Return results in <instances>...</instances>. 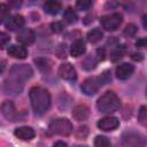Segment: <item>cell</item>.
<instances>
[{
	"mask_svg": "<svg viewBox=\"0 0 147 147\" xmlns=\"http://www.w3.org/2000/svg\"><path fill=\"white\" fill-rule=\"evenodd\" d=\"M30 101L34 113L41 115L45 114L51 106V95L47 90L40 86H34L30 90Z\"/></svg>",
	"mask_w": 147,
	"mask_h": 147,
	"instance_id": "obj_1",
	"label": "cell"
},
{
	"mask_svg": "<svg viewBox=\"0 0 147 147\" xmlns=\"http://www.w3.org/2000/svg\"><path fill=\"white\" fill-rule=\"evenodd\" d=\"M96 107L101 113L110 114L118 110V108L121 107V100L114 92L108 91L99 98L96 102Z\"/></svg>",
	"mask_w": 147,
	"mask_h": 147,
	"instance_id": "obj_2",
	"label": "cell"
},
{
	"mask_svg": "<svg viewBox=\"0 0 147 147\" xmlns=\"http://www.w3.org/2000/svg\"><path fill=\"white\" fill-rule=\"evenodd\" d=\"M48 131L52 134L69 136L72 132V124L68 118H55L49 123Z\"/></svg>",
	"mask_w": 147,
	"mask_h": 147,
	"instance_id": "obj_3",
	"label": "cell"
},
{
	"mask_svg": "<svg viewBox=\"0 0 147 147\" xmlns=\"http://www.w3.org/2000/svg\"><path fill=\"white\" fill-rule=\"evenodd\" d=\"M122 22H123V17L118 13L106 15L100 18V23H101L102 28L107 31H116L119 28V25L122 24Z\"/></svg>",
	"mask_w": 147,
	"mask_h": 147,
	"instance_id": "obj_4",
	"label": "cell"
},
{
	"mask_svg": "<svg viewBox=\"0 0 147 147\" xmlns=\"http://www.w3.org/2000/svg\"><path fill=\"white\" fill-rule=\"evenodd\" d=\"M33 71L30 65L28 64H15L9 70V75L11 78H15L20 82H25L32 76Z\"/></svg>",
	"mask_w": 147,
	"mask_h": 147,
	"instance_id": "obj_5",
	"label": "cell"
},
{
	"mask_svg": "<svg viewBox=\"0 0 147 147\" xmlns=\"http://www.w3.org/2000/svg\"><path fill=\"white\" fill-rule=\"evenodd\" d=\"M103 85L101 77H90L87 79H85V82L82 85V91L86 94V95H93L95 94L99 88Z\"/></svg>",
	"mask_w": 147,
	"mask_h": 147,
	"instance_id": "obj_6",
	"label": "cell"
},
{
	"mask_svg": "<svg viewBox=\"0 0 147 147\" xmlns=\"http://www.w3.org/2000/svg\"><path fill=\"white\" fill-rule=\"evenodd\" d=\"M57 74H59V76H60L62 79L70 80V82L75 80V79L77 78L76 70H75L74 65L70 64V63H62V64L59 67Z\"/></svg>",
	"mask_w": 147,
	"mask_h": 147,
	"instance_id": "obj_7",
	"label": "cell"
},
{
	"mask_svg": "<svg viewBox=\"0 0 147 147\" xmlns=\"http://www.w3.org/2000/svg\"><path fill=\"white\" fill-rule=\"evenodd\" d=\"M123 144L126 146H141L145 145V139L137 132H126L123 134Z\"/></svg>",
	"mask_w": 147,
	"mask_h": 147,
	"instance_id": "obj_8",
	"label": "cell"
},
{
	"mask_svg": "<svg viewBox=\"0 0 147 147\" xmlns=\"http://www.w3.org/2000/svg\"><path fill=\"white\" fill-rule=\"evenodd\" d=\"M119 125V121L114 116H107L98 122V127L102 131H114Z\"/></svg>",
	"mask_w": 147,
	"mask_h": 147,
	"instance_id": "obj_9",
	"label": "cell"
},
{
	"mask_svg": "<svg viewBox=\"0 0 147 147\" xmlns=\"http://www.w3.org/2000/svg\"><path fill=\"white\" fill-rule=\"evenodd\" d=\"M3 87H5V91L9 94H18L23 90V82H20L10 77V79H7L5 82Z\"/></svg>",
	"mask_w": 147,
	"mask_h": 147,
	"instance_id": "obj_10",
	"label": "cell"
},
{
	"mask_svg": "<svg viewBox=\"0 0 147 147\" xmlns=\"http://www.w3.org/2000/svg\"><path fill=\"white\" fill-rule=\"evenodd\" d=\"M134 67L130 63H122L116 68V77L121 80H125L127 78L131 77V75L133 74Z\"/></svg>",
	"mask_w": 147,
	"mask_h": 147,
	"instance_id": "obj_11",
	"label": "cell"
},
{
	"mask_svg": "<svg viewBox=\"0 0 147 147\" xmlns=\"http://www.w3.org/2000/svg\"><path fill=\"white\" fill-rule=\"evenodd\" d=\"M24 17L22 15H14L11 17L8 18V21L6 22V28L10 31H15V30H20L24 26Z\"/></svg>",
	"mask_w": 147,
	"mask_h": 147,
	"instance_id": "obj_12",
	"label": "cell"
},
{
	"mask_svg": "<svg viewBox=\"0 0 147 147\" xmlns=\"http://www.w3.org/2000/svg\"><path fill=\"white\" fill-rule=\"evenodd\" d=\"M16 39H17L18 42H21L23 45H30V44H32L34 41L36 34L31 29H24V30L18 32Z\"/></svg>",
	"mask_w": 147,
	"mask_h": 147,
	"instance_id": "obj_13",
	"label": "cell"
},
{
	"mask_svg": "<svg viewBox=\"0 0 147 147\" xmlns=\"http://www.w3.org/2000/svg\"><path fill=\"white\" fill-rule=\"evenodd\" d=\"M14 134H15L17 138H20L21 140H25V141L33 139L34 136H36L33 129L30 127V126H21V127H17V129L14 131Z\"/></svg>",
	"mask_w": 147,
	"mask_h": 147,
	"instance_id": "obj_14",
	"label": "cell"
},
{
	"mask_svg": "<svg viewBox=\"0 0 147 147\" xmlns=\"http://www.w3.org/2000/svg\"><path fill=\"white\" fill-rule=\"evenodd\" d=\"M8 54L14 57V59H18V60H23L28 56V51L24 46H18V45H11L8 47L7 49Z\"/></svg>",
	"mask_w": 147,
	"mask_h": 147,
	"instance_id": "obj_15",
	"label": "cell"
},
{
	"mask_svg": "<svg viewBox=\"0 0 147 147\" xmlns=\"http://www.w3.org/2000/svg\"><path fill=\"white\" fill-rule=\"evenodd\" d=\"M90 115L88 107L85 105H78L72 110V117L76 121H85Z\"/></svg>",
	"mask_w": 147,
	"mask_h": 147,
	"instance_id": "obj_16",
	"label": "cell"
},
{
	"mask_svg": "<svg viewBox=\"0 0 147 147\" xmlns=\"http://www.w3.org/2000/svg\"><path fill=\"white\" fill-rule=\"evenodd\" d=\"M1 110H2V114L3 116L9 119V121H15L16 119V116H17V113H16V109L14 107V105L10 102V101H6L2 103V107H1Z\"/></svg>",
	"mask_w": 147,
	"mask_h": 147,
	"instance_id": "obj_17",
	"label": "cell"
},
{
	"mask_svg": "<svg viewBox=\"0 0 147 147\" xmlns=\"http://www.w3.org/2000/svg\"><path fill=\"white\" fill-rule=\"evenodd\" d=\"M85 42L84 40L82 39H77L76 41L72 42L71 45V48H70V54L74 56V57H78L80 55H83L85 53Z\"/></svg>",
	"mask_w": 147,
	"mask_h": 147,
	"instance_id": "obj_18",
	"label": "cell"
},
{
	"mask_svg": "<svg viewBox=\"0 0 147 147\" xmlns=\"http://www.w3.org/2000/svg\"><path fill=\"white\" fill-rule=\"evenodd\" d=\"M44 9L49 15H56L61 9V3L59 0H46Z\"/></svg>",
	"mask_w": 147,
	"mask_h": 147,
	"instance_id": "obj_19",
	"label": "cell"
},
{
	"mask_svg": "<svg viewBox=\"0 0 147 147\" xmlns=\"http://www.w3.org/2000/svg\"><path fill=\"white\" fill-rule=\"evenodd\" d=\"M124 53H125V46L124 45H119L115 49H113V52L110 53V60L113 62H117L123 57Z\"/></svg>",
	"mask_w": 147,
	"mask_h": 147,
	"instance_id": "obj_20",
	"label": "cell"
},
{
	"mask_svg": "<svg viewBox=\"0 0 147 147\" xmlns=\"http://www.w3.org/2000/svg\"><path fill=\"white\" fill-rule=\"evenodd\" d=\"M102 37H103V33L99 29H93V30L88 31V33H87V40L92 44H95V42L100 41L102 39Z\"/></svg>",
	"mask_w": 147,
	"mask_h": 147,
	"instance_id": "obj_21",
	"label": "cell"
},
{
	"mask_svg": "<svg viewBox=\"0 0 147 147\" xmlns=\"http://www.w3.org/2000/svg\"><path fill=\"white\" fill-rule=\"evenodd\" d=\"M63 18L65 20L67 23L72 24V23H76V22H77L78 16H77L76 11H75L72 8H67L65 11L63 13Z\"/></svg>",
	"mask_w": 147,
	"mask_h": 147,
	"instance_id": "obj_22",
	"label": "cell"
},
{
	"mask_svg": "<svg viewBox=\"0 0 147 147\" xmlns=\"http://www.w3.org/2000/svg\"><path fill=\"white\" fill-rule=\"evenodd\" d=\"M96 63H98V60L95 56H92V55H88L84 61H83V68L85 70H92L96 67Z\"/></svg>",
	"mask_w": 147,
	"mask_h": 147,
	"instance_id": "obj_23",
	"label": "cell"
},
{
	"mask_svg": "<svg viewBox=\"0 0 147 147\" xmlns=\"http://www.w3.org/2000/svg\"><path fill=\"white\" fill-rule=\"evenodd\" d=\"M94 146L95 147H108V146H110V141L108 138H106L103 136H98L94 140Z\"/></svg>",
	"mask_w": 147,
	"mask_h": 147,
	"instance_id": "obj_24",
	"label": "cell"
},
{
	"mask_svg": "<svg viewBox=\"0 0 147 147\" xmlns=\"http://www.w3.org/2000/svg\"><path fill=\"white\" fill-rule=\"evenodd\" d=\"M36 63L41 71H48L51 69V61H48L47 59H38L36 60Z\"/></svg>",
	"mask_w": 147,
	"mask_h": 147,
	"instance_id": "obj_25",
	"label": "cell"
},
{
	"mask_svg": "<svg viewBox=\"0 0 147 147\" xmlns=\"http://www.w3.org/2000/svg\"><path fill=\"white\" fill-rule=\"evenodd\" d=\"M92 2L93 0H77L76 6L79 10H87L92 6Z\"/></svg>",
	"mask_w": 147,
	"mask_h": 147,
	"instance_id": "obj_26",
	"label": "cell"
},
{
	"mask_svg": "<svg viewBox=\"0 0 147 147\" xmlns=\"http://www.w3.org/2000/svg\"><path fill=\"white\" fill-rule=\"evenodd\" d=\"M124 36L126 37H133L136 33H137V26L134 24H127L125 28H124V31H123Z\"/></svg>",
	"mask_w": 147,
	"mask_h": 147,
	"instance_id": "obj_27",
	"label": "cell"
},
{
	"mask_svg": "<svg viewBox=\"0 0 147 147\" xmlns=\"http://www.w3.org/2000/svg\"><path fill=\"white\" fill-rule=\"evenodd\" d=\"M9 15V8L6 3H0V23L3 22Z\"/></svg>",
	"mask_w": 147,
	"mask_h": 147,
	"instance_id": "obj_28",
	"label": "cell"
},
{
	"mask_svg": "<svg viewBox=\"0 0 147 147\" xmlns=\"http://www.w3.org/2000/svg\"><path fill=\"white\" fill-rule=\"evenodd\" d=\"M138 119L139 122L142 124V125H146V119H147V110H146V107L142 106L139 110V114H138Z\"/></svg>",
	"mask_w": 147,
	"mask_h": 147,
	"instance_id": "obj_29",
	"label": "cell"
},
{
	"mask_svg": "<svg viewBox=\"0 0 147 147\" xmlns=\"http://www.w3.org/2000/svg\"><path fill=\"white\" fill-rule=\"evenodd\" d=\"M63 29H64V26H63L62 22H54V23L51 24V30H52L53 32H55V33L62 32Z\"/></svg>",
	"mask_w": 147,
	"mask_h": 147,
	"instance_id": "obj_30",
	"label": "cell"
},
{
	"mask_svg": "<svg viewBox=\"0 0 147 147\" xmlns=\"http://www.w3.org/2000/svg\"><path fill=\"white\" fill-rule=\"evenodd\" d=\"M87 134H88V129H87V126H80V127H78L77 133H76L77 138H79V139H84Z\"/></svg>",
	"mask_w": 147,
	"mask_h": 147,
	"instance_id": "obj_31",
	"label": "cell"
},
{
	"mask_svg": "<svg viewBox=\"0 0 147 147\" xmlns=\"http://www.w3.org/2000/svg\"><path fill=\"white\" fill-rule=\"evenodd\" d=\"M9 40H10V38H9V36H8L7 33L0 32V49L3 48V47L9 42Z\"/></svg>",
	"mask_w": 147,
	"mask_h": 147,
	"instance_id": "obj_32",
	"label": "cell"
},
{
	"mask_svg": "<svg viewBox=\"0 0 147 147\" xmlns=\"http://www.w3.org/2000/svg\"><path fill=\"white\" fill-rule=\"evenodd\" d=\"M95 57H96L98 61H102V60L105 59V51H103L102 48L96 49V55H95Z\"/></svg>",
	"mask_w": 147,
	"mask_h": 147,
	"instance_id": "obj_33",
	"label": "cell"
},
{
	"mask_svg": "<svg viewBox=\"0 0 147 147\" xmlns=\"http://www.w3.org/2000/svg\"><path fill=\"white\" fill-rule=\"evenodd\" d=\"M8 2H9V5H10L11 7L17 8V7H20V6L22 5L23 0H8Z\"/></svg>",
	"mask_w": 147,
	"mask_h": 147,
	"instance_id": "obj_34",
	"label": "cell"
},
{
	"mask_svg": "<svg viewBox=\"0 0 147 147\" xmlns=\"http://www.w3.org/2000/svg\"><path fill=\"white\" fill-rule=\"evenodd\" d=\"M146 44H147V40H146L145 38L138 39V40H137V42H136L137 47H145V46H146Z\"/></svg>",
	"mask_w": 147,
	"mask_h": 147,
	"instance_id": "obj_35",
	"label": "cell"
},
{
	"mask_svg": "<svg viewBox=\"0 0 147 147\" xmlns=\"http://www.w3.org/2000/svg\"><path fill=\"white\" fill-rule=\"evenodd\" d=\"M131 57H132V60H134V61H141V60L144 59V56H142L141 53H133V54L131 55Z\"/></svg>",
	"mask_w": 147,
	"mask_h": 147,
	"instance_id": "obj_36",
	"label": "cell"
},
{
	"mask_svg": "<svg viewBox=\"0 0 147 147\" xmlns=\"http://www.w3.org/2000/svg\"><path fill=\"white\" fill-rule=\"evenodd\" d=\"M54 146H67V144L65 142H63V141H56L55 144H54Z\"/></svg>",
	"mask_w": 147,
	"mask_h": 147,
	"instance_id": "obj_37",
	"label": "cell"
},
{
	"mask_svg": "<svg viewBox=\"0 0 147 147\" xmlns=\"http://www.w3.org/2000/svg\"><path fill=\"white\" fill-rule=\"evenodd\" d=\"M146 18H147V16L145 15V16H144V20H142V21H144V26H145V28H147V24H146Z\"/></svg>",
	"mask_w": 147,
	"mask_h": 147,
	"instance_id": "obj_38",
	"label": "cell"
}]
</instances>
